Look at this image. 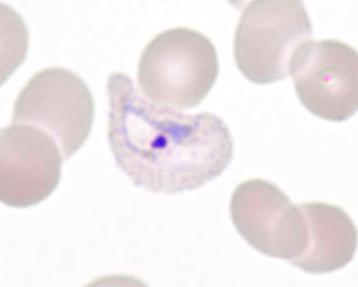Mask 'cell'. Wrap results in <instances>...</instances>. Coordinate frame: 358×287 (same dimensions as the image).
Returning <instances> with one entry per match:
<instances>
[{
    "mask_svg": "<svg viewBox=\"0 0 358 287\" xmlns=\"http://www.w3.org/2000/svg\"><path fill=\"white\" fill-rule=\"evenodd\" d=\"M313 35L302 1H251L243 8L234 32V62L251 83H278L289 76L296 54Z\"/></svg>",
    "mask_w": 358,
    "mask_h": 287,
    "instance_id": "3",
    "label": "cell"
},
{
    "mask_svg": "<svg viewBox=\"0 0 358 287\" xmlns=\"http://www.w3.org/2000/svg\"><path fill=\"white\" fill-rule=\"evenodd\" d=\"M95 102L87 83L71 69L49 67L32 76L13 108V125H30L58 143L64 160L89 139Z\"/></svg>",
    "mask_w": 358,
    "mask_h": 287,
    "instance_id": "4",
    "label": "cell"
},
{
    "mask_svg": "<svg viewBox=\"0 0 358 287\" xmlns=\"http://www.w3.org/2000/svg\"><path fill=\"white\" fill-rule=\"evenodd\" d=\"M306 219V249L291 265L313 274L336 272L350 265L357 250V228L348 213L334 204H299Z\"/></svg>",
    "mask_w": 358,
    "mask_h": 287,
    "instance_id": "8",
    "label": "cell"
},
{
    "mask_svg": "<svg viewBox=\"0 0 358 287\" xmlns=\"http://www.w3.org/2000/svg\"><path fill=\"white\" fill-rule=\"evenodd\" d=\"M289 75L302 106L313 115L344 122L358 111V53L339 40L308 41L292 62Z\"/></svg>",
    "mask_w": 358,
    "mask_h": 287,
    "instance_id": "6",
    "label": "cell"
},
{
    "mask_svg": "<svg viewBox=\"0 0 358 287\" xmlns=\"http://www.w3.org/2000/svg\"><path fill=\"white\" fill-rule=\"evenodd\" d=\"M231 218L241 237L266 257L291 263L308 242L306 219L275 183L252 178L231 194Z\"/></svg>",
    "mask_w": 358,
    "mask_h": 287,
    "instance_id": "5",
    "label": "cell"
},
{
    "mask_svg": "<svg viewBox=\"0 0 358 287\" xmlns=\"http://www.w3.org/2000/svg\"><path fill=\"white\" fill-rule=\"evenodd\" d=\"M217 76V48L206 35L189 27L157 34L145 46L137 69L142 95L176 111L199 106Z\"/></svg>",
    "mask_w": 358,
    "mask_h": 287,
    "instance_id": "2",
    "label": "cell"
},
{
    "mask_svg": "<svg viewBox=\"0 0 358 287\" xmlns=\"http://www.w3.org/2000/svg\"><path fill=\"white\" fill-rule=\"evenodd\" d=\"M63 153L48 132L30 125L0 131V200L31 208L46 200L62 178Z\"/></svg>",
    "mask_w": 358,
    "mask_h": 287,
    "instance_id": "7",
    "label": "cell"
},
{
    "mask_svg": "<svg viewBox=\"0 0 358 287\" xmlns=\"http://www.w3.org/2000/svg\"><path fill=\"white\" fill-rule=\"evenodd\" d=\"M108 95L110 150L134 186L163 194L191 191L231 164V130L215 114L188 115L157 106L124 74L109 77Z\"/></svg>",
    "mask_w": 358,
    "mask_h": 287,
    "instance_id": "1",
    "label": "cell"
}]
</instances>
